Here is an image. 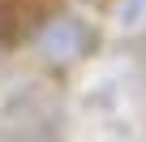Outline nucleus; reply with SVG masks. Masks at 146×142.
<instances>
[{"instance_id":"2","label":"nucleus","mask_w":146,"mask_h":142,"mask_svg":"<svg viewBox=\"0 0 146 142\" xmlns=\"http://www.w3.org/2000/svg\"><path fill=\"white\" fill-rule=\"evenodd\" d=\"M116 17H120V26L142 22L146 17V0H120V5H116Z\"/></svg>"},{"instance_id":"1","label":"nucleus","mask_w":146,"mask_h":142,"mask_svg":"<svg viewBox=\"0 0 146 142\" xmlns=\"http://www.w3.org/2000/svg\"><path fill=\"white\" fill-rule=\"evenodd\" d=\"M35 43H39V52H43L47 60L64 65V60H82V56L95 47V35H90V26H86L82 17L60 13V17H52V22L39 30Z\"/></svg>"},{"instance_id":"3","label":"nucleus","mask_w":146,"mask_h":142,"mask_svg":"<svg viewBox=\"0 0 146 142\" xmlns=\"http://www.w3.org/2000/svg\"><path fill=\"white\" fill-rule=\"evenodd\" d=\"M13 35H17V30H13V13L0 9V43H13Z\"/></svg>"}]
</instances>
